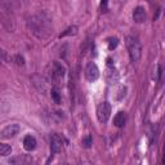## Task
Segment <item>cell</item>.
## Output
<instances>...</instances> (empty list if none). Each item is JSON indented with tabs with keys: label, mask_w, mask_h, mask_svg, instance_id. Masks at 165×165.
<instances>
[{
	"label": "cell",
	"mask_w": 165,
	"mask_h": 165,
	"mask_svg": "<svg viewBox=\"0 0 165 165\" xmlns=\"http://www.w3.org/2000/svg\"><path fill=\"white\" fill-rule=\"evenodd\" d=\"M117 44H119V40H117V38L110 39V40H108V49H110V50L115 49V48L117 47Z\"/></svg>",
	"instance_id": "obj_16"
},
{
	"label": "cell",
	"mask_w": 165,
	"mask_h": 165,
	"mask_svg": "<svg viewBox=\"0 0 165 165\" xmlns=\"http://www.w3.org/2000/svg\"><path fill=\"white\" fill-rule=\"evenodd\" d=\"M65 67L62 63L59 62H54L53 63V77L54 79H62L65 76Z\"/></svg>",
	"instance_id": "obj_9"
},
{
	"label": "cell",
	"mask_w": 165,
	"mask_h": 165,
	"mask_svg": "<svg viewBox=\"0 0 165 165\" xmlns=\"http://www.w3.org/2000/svg\"><path fill=\"white\" fill-rule=\"evenodd\" d=\"M110 114H111V106H110L108 102H102L97 108V117L99 123H107Z\"/></svg>",
	"instance_id": "obj_3"
},
{
	"label": "cell",
	"mask_w": 165,
	"mask_h": 165,
	"mask_svg": "<svg viewBox=\"0 0 165 165\" xmlns=\"http://www.w3.org/2000/svg\"><path fill=\"white\" fill-rule=\"evenodd\" d=\"M14 62L17 63L18 66H23L25 65V58L22 56H20V54H16V56H14Z\"/></svg>",
	"instance_id": "obj_17"
},
{
	"label": "cell",
	"mask_w": 165,
	"mask_h": 165,
	"mask_svg": "<svg viewBox=\"0 0 165 165\" xmlns=\"http://www.w3.org/2000/svg\"><path fill=\"white\" fill-rule=\"evenodd\" d=\"M85 76L88 79V81H92V82L95 81L99 77V70L94 62L88 63V66L85 68Z\"/></svg>",
	"instance_id": "obj_4"
},
{
	"label": "cell",
	"mask_w": 165,
	"mask_h": 165,
	"mask_svg": "<svg viewBox=\"0 0 165 165\" xmlns=\"http://www.w3.org/2000/svg\"><path fill=\"white\" fill-rule=\"evenodd\" d=\"M133 20H134L135 23H143L147 20V14H146V11L143 7H137L133 12Z\"/></svg>",
	"instance_id": "obj_7"
},
{
	"label": "cell",
	"mask_w": 165,
	"mask_h": 165,
	"mask_svg": "<svg viewBox=\"0 0 165 165\" xmlns=\"http://www.w3.org/2000/svg\"><path fill=\"white\" fill-rule=\"evenodd\" d=\"M164 164H165V156H164Z\"/></svg>",
	"instance_id": "obj_19"
},
{
	"label": "cell",
	"mask_w": 165,
	"mask_h": 165,
	"mask_svg": "<svg viewBox=\"0 0 165 165\" xmlns=\"http://www.w3.org/2000/svg\"><path fill=\"white\" fill-rule=\"evenodd\" d=\"M50 95H52V99L54 101V103H57V104L61 103V93H59V90L56 86L50 89Z\"/></svg>",
	"instance_id": "obj_13"
},
{
	"label": "cell",
	"mask_w": 165,
	"mask_h": 165,
	"mask_svg": "<svg viewBox=\"0 0 165 165\" xmlns=\"http://www.w3.org/2000/svg\"><path fill=\"white\" fill-rule=\"evenodd\" d=\"M92 143H93V138H92V135H85L84 138H82V146H84L85 148H89Z\"/></svg>",
	"instance_id": "obj_15"
},
{
	"label": "cell",
	"mask_w": 165,
	"mask_h": 165,
	"mask_svg": "<svg viewBox=\"0 0 165 165\" xmlns=\"http://www.w3.org/2000/svg\"><path fill=\"white\" fill-rule=\"evenodd\" d=\"M125 121H126V115L124 111H119L115 115V117H114V125L117 128H123L125 125Z\"/></svg>",
	"instance_id": "obj_10"
},
{
	"label": "cell",
	"mask_w": 165,
	"mask_h": 165,
	"mask_svg": "<svg viewBox=\"0 0 165 165\" xmlns=\"http://www.w3.org/2000/svg\"><path fill=\"white\" fill-rule=\"evenodd\" d=\"M33 80H34V85L36 86V89H38L40 93L47 94L48 86H47V82H45L43 79H41V76H34Z\"/></svg>",
	"instance_id": "obj_8"
},
{
	"label": "cell",
	"mask_w": 165,
	"mask_h": 165,
	"mask_svg": "<svg viewBox=\"0 0 165 165\" xmlns=\"http://www.w3.org/2000/svg\"><path fill=\"white\" fill-rule=\"evenodd\" d=\"M23 147L26 151H33L36 147V139L33 135H26L23 139Z\"/></svg>",
	"instance_id": "obj_11"
},
{
	"label": "cell",
	"mask_w": 165,
	"mask_h": 165,
	"mask_svg": "<svg viewBox=\"0 0 165 165\" xmlns=\"http://www.w3.org/2000/svg\"><path fill=\"white\" fill-rule=\"evenodd\" d=\"M107 5H108V0H101V8H102L103 11L107 9Z\"/></svg>",
	"instance_id": "obj_18"
},
{
	"label": "cell",
	"mask_w": 165,
	"mask_h": 165,
	"mask_svg": "<svg viewBox=\"0 0 165 165\" xmlns=\"http://www.w3.org/2000/svg\"><path fill=\"white\" fill-rule=\"evenodd\" d=\"M125 44H126V49H128V53H129L130 61L133 63L138 62L142 56V47H141V43L138 41V39L129 35L125 39Z\"/></svg>",
	"instance_id": "obj_2"
},
{
	"label": "cell",
	"mask_w": 165,
	"mask_h": 165,
	"mask_svg": "<svg viewBox=\"0 0 165 165\" xmlns=\"http://www.w3.org/2000/svg\"><path fill=\"white\" fill-rule=\"evenodd\" d=\"M27 26H29L31 33L40 40H47L53 34L52 21H50L49 16L44 12L30 17L29 22H27Z\"/></svg>",
	"instance_id": "obj_1"
},
{
	"label": "cell",
	"mask_w": 165,
	"mask_h": 165,
	"mask_svg": "<svg viewBox=\"0 0 165 165\" xmlns=\"http://www.w3.org/2000/svg\"><path fill=\"white\" fill-rule=\"evenodd\" d=\"M12 154V147L7 143H2L0 145V155L2 156H8Z\"/></svg>",
	"instance_id": "obj_14"
},
{
	"label": "cell",
	"mask_w": 165,
	"mask_h": 165,
	"mask_svg": "<svg viewBox=\"0 0 165 165\" xmlns=\"http://www.w3.org/2000/svg\"><path fill=\"white\" fill-rule=\"evenodd\" d=\"M18 132H20V125H17V124H11V125L5 126L2 130L0 137H2L3 139H8V138H12V137L18 134Z\"/></svg>",
	"instance_id": "obj_6"
},
{
	"label": "cell",
	"mask_w": 165,
	"mask_h": 165,
	"mask_svg": "<svg viewBox=\"0 0 165 165\" xmlns=\"http://www.w3.org/2000/svg\"><path fill=\"white\" fill-rule=\"evenodd\" d=\"M63 146V138L61 135H58L57 133H54L50 137V150H52L53 154H58L59 151L62 150Z\"/></svg>",
	"instance_id": "obj_5"
},
{
	"label": "cell",
	"mask_w": 165,
	"mask_h": 165,
	"mask_svg": "<svg viewBox=\"0 0 165 165\" xmlns=\"http://www.w3.org/2000/svg\"><path fill=\"white\" fill-rule=\"evenodd\" d=\"M77 31H79V29H77L76 26H70L66 31H63V33L59 35V38H66V36H71V35H77Z\"/></svg>",
	"instance_id": "obj_12"
}]
</instances>
